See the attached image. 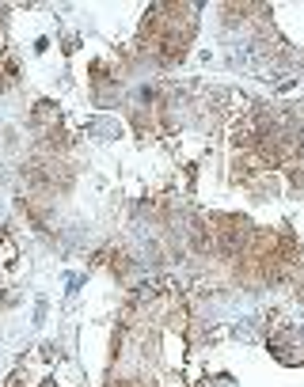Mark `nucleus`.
<instances>
[{
	"mask_svg": "<svg viewBox=\"0 0 304 387\" xmlns=\"http://www.w3.org/2000/svg\"><path fill=\"white\" fill-rule=\"evenodd\" d=\"M289 187L304 190V160H293V164H289Z\"/></svg>",
	"mask_w": 304,
	"mask_h": 387,
	"instance_id": "obj_2",
	"label": "nucleus"
},
{
	"mask_svg": "<svg viewBox=\"0 0 304 387\" xmlns=\"http://www.w3.org/2000/svg\"><path fill=\"white\" fill-rule=\"evenodd\" d=\"M110 270H115V273H122V277H126V273L133 270L130 255H126V251H118V247H115V255H110Z\"/></svg>",
	"mask_w": 304,
	"mask_h": 387,
	"instance_id": "obj_1",
	"label": "nucleus"
}]
</instances>
